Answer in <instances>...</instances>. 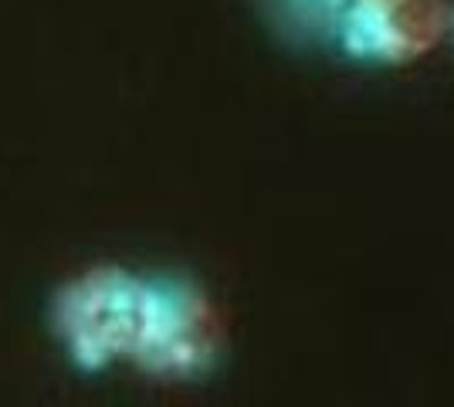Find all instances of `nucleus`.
Returning <instances> with one entry per match:
<instances>
[{
	"instance_id": "f257e3e1",
	"label": "nucleus",
	"mask_w": 454,
	"mask_h": 407,
	"mask_svg": "<svg viewBox=\"0 0 454 407\" xmlns=\"http://www.w3.org/2000/svg\"><path fill=\"white\" fill-rule=\"evenodd\" d=\"M221 330L197 282L176 271H143L133 364L160 380H197L217 364Z\"/></svg>"
},
{
	"instance_id": "f03ea898",
	"label": "nucleus",
	"mask_w": 454,
	"mask_h": 407,
	"mask_svg": "<svg viewBox=\"0 0 454 407\" xmlns=\"http://www.w3.org/2000/svg\"><path fill=\"white\" fill-rule=\"evenodd\" d=\"M139 282L143 271L102 269L82 271L55 295L58 347L85 373H102L115 364H129L139 319Z\"/></svg>"
},
{
	"instance_id": "7ed1b4c3",
	"label": "nucleus",
	"mask_w": 454,
	"mask_h": 407,
	"mask_svg": "<svg viewBox=\"0 0 454 407\" xmlns=\"http://www.w3.org/2000/svg\"><path fill=\"white\" fill-rule=\"evenodd\" d=\"M444 0H346L336 38L360 61H414L444 35Z\"/></svg>"
},
{
	"instance_id": "20e7f679",
	"label": "nucleus",
	"mask_w": 454,
	"mask_h": 407,
	"mask_svg": "<svg viewBox=\"0 0 454 407\" xmlns=\"http://www.w3.org/2000/svg\"><path fill=\"white\" fill-rule=\"evenodd\" d=\"M268 7H271V14H278L288 27H295L299 20H302V24L309 20V27H319L322 20H329L333 31H336L342 11H346V0H268Z\"/></svg>"
}]
</instances>
